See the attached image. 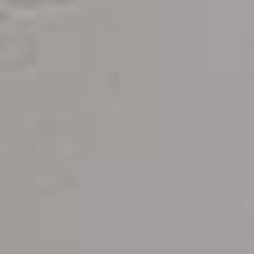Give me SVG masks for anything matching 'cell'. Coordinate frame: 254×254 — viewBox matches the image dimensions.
I'll return each instance as SVG.
<instances>
[{
    "mask_svg": "<svg viewBox=\"0 0 254 254\" xmlns=\"http://www.w3.org/2000/svg\"><path fill=\"white\" fill-rule=\"evenodd\" d=\"M5 10H63V5H73V0H0Z\"/></svg>",
    "mask_w": 254,
    "mask_h": 254,
    "instance_id": "obj_2",
    "label": "cell"
},
{
    "mask_svg": "<svg viewBox=\"0 0 254 254\" xmlns=\"http://www.w3.org/2000/svg\"><path fill=\"white\" fill-rule=\"evenodd\" d=\"M37 57V42L16 26V10L0 5V73H16V67H31Z\"/></svg>",
    "mask_w": 254,
    "mask_h": 254,
    "instance_id": "obj_1",
    "label": "cell"
}]
</instances>
